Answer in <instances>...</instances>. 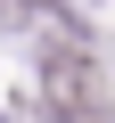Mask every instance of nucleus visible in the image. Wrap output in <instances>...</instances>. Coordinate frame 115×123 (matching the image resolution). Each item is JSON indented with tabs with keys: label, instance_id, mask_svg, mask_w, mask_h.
<instances>
[{
	"label": "nucleus",
	"instance_id": "nucleus-1",
	"mask_svg": "<svg viewBox=\"0 0 115 123\" xmlns=\"http://www.w3.org/2000/svg\"><path fill=\"white\" fill-rule=\"evenodd\" d=\"M41 90H49V115L58 123H107V82H99V66L82 57V41H58L49 49Z\"/></svg>",
	"mask_w": 115,
	"mask_h": 123
}]
</instances>
